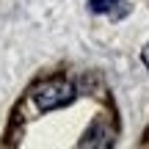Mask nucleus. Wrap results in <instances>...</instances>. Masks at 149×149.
I'll list each match as a JSON object with an SVG mask.
<instances>
[{"instance_id": "obj_1", "label": "nucleus", "mask_w": 149, "mask_h": 149, "mask_svg": "<svg viewBox=\"0 0 149 149\" xmlns=\"http://www.w3.org/2000/svg\"><path fill=\"white\" fill-rule=\"evenodd\" d=\"M33 100H36L39 111H55V108H64L74 100V86L66 80H50L33 91Z\"/></svg>"}, {"instance_id": "obj_2", "label": "nucleus", "mask_w": 149, "mask_h": 149, "mask_svg": "<svg viewBox=\"0 0 149 149\" xmlns=\"http://www.w3.org/2000/svg\"><path fill=\"white\" fill-rule=\"evenodd\" d=\"M124 0H91L88 8L94 14H113V6H122Z\"/></svg>"}, {"instance_id": "obj_3", "label": "nucleus", "mask_w": 149, "mask_h": 149, "mask_svg": "<svg viewBox=\"0 0 149 149\" xmlns=\"http://www.w3.org/2000/svg\"><path fill=\"white\" fill-rule=\"evenodd\" d=\"M141 61H144V64H146V69H149V44L141 50Z\"/></svg>"}]
</instances>
